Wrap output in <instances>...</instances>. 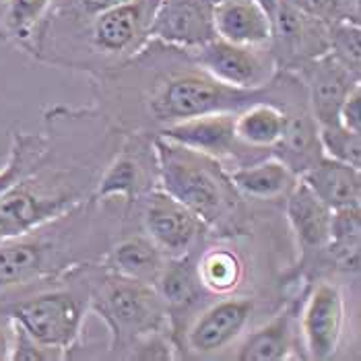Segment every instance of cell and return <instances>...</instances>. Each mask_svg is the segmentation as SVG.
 Segmentation results:
<instances>
[{
    "label": "cell",
    "mask_w": 361,
    "mask_h": 361,
    "mask_svg": "<svg viewBox=\"0 0 361 361\" xmlns=\"http://www.w3.org/2000/svg\"><path fill=\"white\" fill-rule=\"evenodd\" d=\"M155 159L161 188L207 225L219 223L233 211L238 190L219 159L164 137L155 140Z\"/></svg>",
    "instance_id": "6da1fadb"
},
{
    "label": "cell",
    "mask_w": 361,
    "mask_h": 361,
    "mask_svg": "<svg viewBox=\"0 0 361 361\" xmlns=\"http://www.w3.org/2000/svg\"><path fill=\"white\" fill-rule=\"evenodd\" d=\"M39 166L0 192V242L35 231L81 202V182Z\"/></svg>",
    "instance_id": "7a4b0ae2"
},
{
    "label": "cell",
    "mask_w": 361,
    "mask_h": 361,
    "mask_svg": "<svg viewBox=\"0 0 361 361\" xmlns=\"http://www.w3.org/2000/svg\"><path fill=\"white\" fill-rule=\"evenodd\" d=\"M89 307L108 324L111 333V349H124L159 333L166 322L167 306L149 283L108 273L89 287Z\"/></svg>",
    "instance_id": "3957f363"
},
{
    "label": "cell",
    "mask_w": 361,
    "mask_h": 361,
    "mask_svg": "<svg viewBox=\"0 0 361 361\" xmlns=\"http://www.w3.org/2000/svg\"><path fill=\"white\" fill-rule=\"evenodd\" d=\"M87 310L89 287H52L0 300V316H8L31 338L62 353L77 345Z\"/></svg>",
    "instance_id": "277c9868"
},
{
    "label": "cell",
    "mask_w": 361,
    "mask_h": 361,
    "mask_svg": "<svg viewBox=\"0 0 361 361\" xmlns=\"http://www.w3.org/2000/svg\"><path fill=\"white\" fill-rule=\"evenodd\" d=\"M260 99L262 89L246 91L229 87L196 66L186 73H178L159 85L151 99V111L159 122L169 124L202 114L238 111Z\"/></svg>",
    "instance_id": "5b68a950"
},
{
    "label": "cell",
    "mask_w": 361,
    "mask_h": 361,
    "mask_svg": "<svg viewBox=\"0 0 361 361\" xmlns=\"http://www.w3.org/2000/svg\"><path fill=\"white\" fill-rule=\"evenodd\" d=\"M155 2L157 0H122L91 17H81L85 19L89 50L114 60L139 54L151 42L149 25Z\"/></svg>",
    "instance_id": "8992f818"
},
{
    "label": "cell",
    "mask_w": 361,
    "mask_h": 361,
    "mask_svg": "<svg viewBox=\"0 0 361 361\" xmlns=\"http://www.w3.org/2000/svg\"><path fill=\"white\" fill-rule=\"evenodd\" d=\"M271 15V52L277 68L298 71L331 52V25L304 13L289 0H267Z\"/></svg>",
    "instance_id": "52a82bcc"
},
{
    "label": "cell",
    "mask_w": 361,
    "mask_h": 361,
    "mask_svg": "<svg viewBox=\"0 0 361 361\" xmlns=\"http://www.w3.org/2000/svg\"><path fill=\"white\" fill-rule=\"evenodd\" d=\"M188 56L213 79L246 91L269 87L277 73L271 46H240L215 37Z\"/></svg>",
    "instance_id": "ba28073f"
},
{
    "label": "cell",
    "mask_w": 361,
    "mask_h": 361,
    "mask_svg": "<svg viewBox=\"0 0 361 361\" xmlns=\"http://www.w3.org/2000/svg\"><path fill=\"white\" fill-rule=\"evenodd\" d=\"M213 8L215 0H157L149 39L173 50L192 52L217 37Z\"/></svg>",
    "instance_id": "9c48e42d"
},
{
    "label": "cell",
    "mask_w": 361,
    "mask_h": 361,
    "mask_svg": "<svg viewBox=\"0 0 361 361\" xmlns=\"http://www.w3.org/2000/svg\"><path fill=\"white\" fill-rule=\"evenodd\" d=\"M58 256L56 244L42 233V227L0 242V300L25 291L60 269Z\"/></svg>",
    "instance_id": "30bf717a"
},
{
    "label": "cell",
    "mask_w": 361,
    "mask_h": 361,
    "mask_svg": "<svg viewBox=\"0 0 361 361\" xmlns=\"http://www.w3.org/2000/svg\"><path fill=\"white\" fill-rule=\"evenodd\" d=\"M142 219H145L147 238L167 258H178L188 254L207 227V223L196 213H192L173 196L167 195L164 188H157L149 195Z\"/></svg>",
    "instance_id": "8fae6325"
},
{
    "label": "cell",
    "mask_w": 361,
    "mask_h": 361,
    "mask_svg": "<svg viewBox=\"0 0 361 361\" xmlns=\"http://www.w3.org/2000/svg\"><path fill=\"white\" fill-rule=\"evenodd\" d=\"M300 320L307 357L316 361L331 360L345 329V298L338 285H316L306 300Z\"/></svg>",
    "instance_id": "7c38bea8"
},
{
    "label": "cell",
    "mask_w": 361,
    "mask_h": 361,
    "mask_svg": "<svg viewBox=\"0 0 361 361\" xmlns=\"http://www.w3.org/2000/svg\"><path fill=\"white\" fill-rule=\"evenodd\" d=\"M300 79L307 91V104L318 126L338 124V110L353 87L360 85V77L341 64L331 52L316 60H310L298 68Z\"/></svg>",
    "instance_id": "4fadbf2b"
},
{
    "label": "cell",
    "mask_w": 361,
    "mask_h": 361,
    "mask_svg": "<svg viewBox=\"0 0 361 361\" xmlns=\"http://www.w3.org/2000/svg\"><path fill=\"white\" fill-rule=\"evenodd\" d=\"M254 312V302L250 298H233L213 304L204 310L186 334V343L190 351L198 355H213L231 345L242 331L246 329Z\"/></svg>",
    "instance_id": "5bb4252c"
},
{
    "label": "cell",
    "mask_w": 361,
    "mask_h": 361,
    "mask_svg": "<svg viewBox=\"0 0 361 361\" xmlns=\"http://www.w3.org/2000/svg\"><path fill=\"white\" fill-rule=\"evenodd\" d=\"M233 116L235 111H215L169 122L159 137L221 161L225 157H235V149L242 147L233 135Z\"/></svg>",
    "instance_id": "9a60e30c"
},
{
    "label": "cell",
    "mask_w": 361,
    "mask_h": 361,
    "mask_svg": "<svg viewBox=\"0 0 361 361\" xmlns=\"http://www.w3.org/2000/svg\"><path fill=\"white\" fill-rule=\"evenodd\" d=\"M285 211L304 258L329 248L333 211L310 190L306 182L298 180L289 190Z\"/></svg>",
    "instance_id": "2e32d148"
},
{
    "label": "cell",
    "mask_w": 361,
    "mask_h": 361,
    "mask_svg": "<svg viewBox=\"0 0 361 361\" xmlns=\"http://www.w3.org/2000/svg\"><path fill=\"white\" fill-rule=\"evenodd\" d=\"M215 35L240 46H269L271 15L262 0H215Z\"/></svg>",
    "instance_id": "e0dca14e"
},
{
    "label": "cell",
    "mask_w": 361,
    "mask_h": 361,
    "mask_svg": "<svg viewBox=\"0 0 361 361\" xmlns=\"http://www.w3.org/2000/svg\"><path fill=\"white\" fill-rule=\"evenodd\" d=\"M310 190L318 196L331 211L360 207L361 200V171L360 167L322 157L300 176Z\"/></svg>",
    "instance_id": "ac0fdd59"
},
{
    "label": "cell",
    "mask_w": 361,
    "mask_h": 361,
    "mask_svg": "<svg viewBox=\"0 0 361 361\" xmlns=\"http://www.w3.org/2000/svg\"><path fill=\"white\" fill-rule=\"evenodd\" d=\"M273 153L298 178L324 157L318 140V122L310 111L300 110L293 114L285 111L283 135L273 147Z\"/></svg>",
    "instance_id": "d6986e66"
},
{
    "label": "cell",
    "mask_w": 361,
    "mask_h": 361,
    "mask_svg": "<svg viewBox=\"0 0 361 361\" xmlns=\"http://www.w3.org/2000/svg\"><path fill=\"white\" fill-rule=\"evenodd\" d=\"M283 126L285 111L273 102H254L233 116L235 140L252 151L273 149L283 135Z\"/></svg>",
    "instance_id": "ffe728a7"
},
{
    "label": "cell",
    "mask_w": 361,
    "mask_h": 361,
    "mask_svg": "<svg viewBox=\"0 0 361 361\" xmlns=\"http://www.w3.org/2000/svg\"><path fill=\"white\" fill-rule=\"evenodd\" d=\"M229 176L238 192L252 196V198H262V200L287 196L289 190L295 186V182L300 180L277 157H271L252 166L238 167Z\"/></svg>",
    "instance_id": "44dd1931"
},
{
    "label": "cell",
    "mask_w": 361,
    "mask_h": 361,
    "mask_svg": "<svg viewBox=\"0 0 361 361\" xmlns=\"http://www.w3.org/2000/svg\"><path fill=\"white\" fill-rule=\"evenodd\" d=\"M167 256L147 235H135L122 240L110 254V271L122 277L137 279L155 285Z\"/></svg>",
    "instance_id": "7402d4cb"
},
{
    "label": "cell",
    "mask_w": 361,
    "mask_h": 361,
    "mask_svg": "<svg viewBox=\"0 0 361 361\" xmlns=\"http://www.w3.org/2000/svg\"><path fill=\"white\" fill-rule=\"evenodd\" d=\"M293 345L291 333V316L279 314L264 326L256 329L246 336L242 347L235 353V360L240 361H281L289 357Z\"/></svg>",
    "instance_id": "603a6c76"
},
{
    "label": "cell",
    "mask_w": 361,
    "mask_h": 361,
    "mask_svg": "<svg viewBox=\"0 0 361 361\" xmlns=\"http://www.w3.org/2000/svg\"><path fill=\"white\" fill-rule=\"evenodd\" d=\"M196 273H198L200 285L207 291L215 295H229L242 283L244 262L229 248H213V250L204 252V256L196 264Z\"/></svg>",
    "instance_id": "cb8c5ba5"
},
{
    "label": "cell",
    "mask_w": 361,
    "mask_h": 361,
    "mask_svg": "<svg viewBox=\"0 0 361 361\" xmlns=\"http://www.w3.org/2000/svg\"><path fill=\"white\" fill-rule=\"evenodd\" d=\"M166 306H186L195 302L202 289L196 264L190 260L188 254L178 256V258H167L166 267L161 269L159 277L153 285Z\"/></svg>",
    "instance_id": "d4e9b609"
},
{
    "label": "cell",
    "mask_w": 361,
    "mask_h": 361,
    "mask_svg": "<svg viewBox=\"0 0 361 361\" xmlns=\"http://www.w3.org/2000/svg\"><path fill=\"white\" fill-rule=\"evenodd\" d=\"M52 4L54 0H6L2 17L4 31L27 46L42 27L46 15L52 11Z\"/></svg>",
    "instance_id": "484cf974"
},
{
    "label": "cell",
    "mask_w": 361,
    "mask_h": 361,
    "mask_svg": "<svg viewBox=\"0 0 361 361\" xmlns=\"http://www.w3.org/2000/svg\"><path fill=\"white\" fill-rule=\"evenodd\" d=\"M46 155H48V142L44 137L23 135V133L15 135L8 161L0 169V192L29 173L31 169H35L44 161Z\"/></svg>",
    "instance_id": "4316f807"
},
{
    "label": "cell",
    "mask_w": 361,
    "mask_h": 361,
    "mask_svg": "<svg viewBox=\"0 0 361 361\" xmlns=\"http://www.w3.org/2000/svg\"><path fill=\"white\" fill-rule=\"evenodd\" d=\"M318 140L324 157L361 167V133H353L341 124L318 126Z\"/></svg>",
    "instance_id": "83f0119b"
},
{
    "label": "cell",
    "mask_w": 361,
    "mask_h": 361,
    "mask_svg": "<svg viewBox=\"0 0 361 361\" xmlns=\"http://www.w3.org/2000/svg\"><path fill=\"white\" fill-rule=\"evenodd\" d=\"M140 169L137 161L130 157H118L111 164L106 173L102 176L97 184V198H111V196H124L133 200L139 192Z\"/></svg>",
    "instance_id": "f1b7e54d"
},
{
    "label": "cell",
    "mask_w": 361,
    "mask_h": 361,
    "mask_svg": "<svg viewBox=\"0 0 361 361\" xmlns=\"http://www.w3.org/2000/svg\"><path fill=\"white\" fill-rule=\"evenodd\" d=\"M331 54L341 64H345L353 75L360 77V23L343 21V23H333L331 25Z\"/></svg>",
    "instance_id": "f546056e"
},
{
    "label": "cell",
    "mask_w": 361,
    "mask_h": 361,
    "mask_svg": "<svg viewBox=\"0 0 361 361\" xmlns=\"http://www.w3.org/2000/svg\"><path fill=\"white\" fill-rule=\"evenodd\" d=\"M304 13L333 25V23H360V0H289Z\"/></svg>",
    "instance_id": "4dcf8cb0"
},
{
    "label": "cell",
    "mask_w": 361,
    "mask_h": 361,
    "mask_svg": "<svg viewBox=\"0 0 361 361\" xmlns=\"http://www.w3.org/2000/svg\"><path fill=\"white\" fill-rule=\"evenodd\" d=\"M62 357H64V353L60 349L37 343L21 326L15 324V345H13L11 361H50L62 360Z\"/></svg>",
    "instance_id": "1f68e13d"
},
{
    "label": "cell",
    "mask_w": 361,
    "mask_h": 361,
    "mask_svg": "<svg viewBox=\"0 0 361 361\" xmlns=\"http://www.w3.org/2000/svg\"><path fill=\"white\" fill-rule=\"evenodd\" d=\"M338 124L353 130L361 133V89L360 85L351 89V93L345 97L341 110H338Z\"/></svg>",
    "instance_id": "d6a6232c"
},
{
    "label": "cell",
    "mask_w": 361,
    "mask_h": 361,
    "mask_svg": "<svg viewBox=\"0 0 361 361\" xmlns=\"http://www.w3.org/2000/svg\"><path fill=\"white\" fill-rule=\"evenodd\" d=\"M15 345V322L8 316H0V361H11Z\"/></svg>",
    "instance_id": "836d02e7"
},
{
    "label": "cell",
    "mask_w": 361,
    "mask_h": 361,
    "mask_svg": "<svg viewBox=\"0 0 361 361\" xmlns=\"http://www.w3.org/2000/svg\"><path fill=\"white\" fill-rule=\"evenodd\" d=\"M122 0H73L71 2V13L79 15V17H91L104 8H108L111 4H118Z\"/></svg>",
    "instance_id": "e575fe53"
},
{
    "label": "cell",
    "mask_w": 361,
    "mask_h": 361,
    "mask_svg": "<svg viewBox=\"0 0 361 361\" xmlns=\"http://www.w3.org/2000/svg\"><path fill=\"white\" fill-rule=\"evenodd\" d=\"M262 2H267V0H262Z\"/></svg>",
    "instance_id": "d590c367"
}]
</instances>
